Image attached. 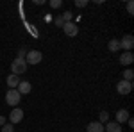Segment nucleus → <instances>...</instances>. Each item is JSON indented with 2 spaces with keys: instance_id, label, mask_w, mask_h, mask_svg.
I'll return each mask as SVG.
<instances>
[{
  "instance_id": "obj_7",
  "label": "nucleus",
  "mask_w": 134,
  "mask_h": 132,
  "mask_svg": "<svg viewBox=\"0 0 134 132\" xmlns=\"http://www.w3.org/2000/svg\"><path fill=\"white\" fill-rule=\"evenodd\" d=\"M21 120H23V111L21 109H18V107H14L13 111H11V114H9V123H20Z\"/></svg>"
},
{
  "instance_id": "obj_17",
  "label": "nucleus",
  "mask_w": 134,
  "mask_h": 132,
  "mask_svg": "<svg viewBox=\"0 0 134 132\" xmlns=\"http://www.w3.org/2000/svg\"><path fill=\"white\" fill-rule=\"evenodd\" d=\"M132 77H134V71H132V70H125V71H124V81L132 82Z\"/></svg>"
},
{
  "instance_id": "obj_18",
  "label": "nucleus",
  "mask_w": 134,
  "mask_h": 132,
  "mask_svg": "<svg viewBox=\"0 0 134 132\" xmlns=\"http://www.w3.org/2000/svg\"><path fill=\"white\" fill-rule=\"evenodd\" d=\"M127 13H129V16H132V14H134V2H132V0L127 2Z\"/></svg>"
},
{
  "instance_id": "obj_6",
  "label": "nucleus",
  "mask_w": 134,
  "mask_h": 132,
  "mask_svg": "<svg viewBox=\"0 0 134 132\" xmlns=\"http://www.w3.org/2000/svg\"><path fill=\"white\" fill-rule=\"evenodd\" d=\"M63 31L66 36H70V38H75L77 34H79V29H77V25L73 23V21H66L64 25H63Z\"/></svg>"
},
{
  "instance_id": "obj_16",
  "label": "nucleus",
  "mask_w": 134,
  "mask_h": 132,
  "mask_svg": "<svg viewBox=\"0 0 134 132\" xmlns=\"http://www.w3.org/2000/svg\"><path fill=\"white\" fill-rule=\"evenodd\" d=\"M2 132H14V125L5 122L4 125H2Z\"/></svg>"
},
{
  "instance_id": "obj_14",
  "label": "nucleus",
  "mask_w": 134,
  "mask_h": 132,
  "mask_svg": "<svg viewBox=\"0 0 134 132\" xmlns=\"http://www.w3.org/2000/svg\"><path fill=\"white\" fill-rule=\"evenodd\" d=\"M107 48H109V52H118V50H120V41H118V39H109Z\"/></svg>"
},
{
  "instance_id": "obj_12",
  "label": "nucleus",
  "mask_w": 134,
  "mask_h": 132,
  "mask_svg": "<svg viewBox=\"0 0 134 132\" xmlns=\"http://www.w3.org/2000/svg\"><path fill=\"white\" fill-rule=\"evenodd\" d=\"M127 120H129V111H127V109H120V111L116 112V123L122 125V123H125Z\"/></svg>"
},
{
  "instance_id": "obj_11",
  "label": "nucleus",
  "mask_w": 134,
  "mask_h": 132,
  "mask_svg": "<svg viewBox=\"0 0 134 132\" xmlns=\"http://www.w3.org/2000/svg\"><path fill=\"white\" fill-rule=\"evenodd\" d=\"M86 130L88 132H104V125L100 122H91V123H88Z\"/></svg>"
},
{
  "instance_id": "obj_1",
  "label": "nucleus",
  "mask_w": 134,
  "mask_h": 132,
  "mask_svg": "<svg viewBox=\"0 0 134 132\" xmlns=\"http://www.w3.org/2000/svg\"><path fill=\"white\" fill-rule=\"evenodd\" d=\"M11 71H13V75H18V77H20L21 73H25L27 71V62H25V59L16 57L14 61L11 62Z\"/></svg>"
},
{
  "instance_id": "obj_15",
  "label": "nucleus",
  "mask_w": 134,
  "mask_h": 132,
  "mask_svg": "<svg viewBox=\"0 0 134 132\" xmlns=\"http://www.w3.org/2000/svg\"><path fill=\"white\" fill-rule=\"evenodd\" d=\"M98 118H100L98 122L102 123V125H104V123H107V122H109V112H107V111H102L100 114H98Z\"/></svg>"
},
{
  "instance_id": "obj_24",
  "label": "nucleus",
  "mask_w": 134,
  "mask_h": 132,
  "mask_svg": "<svg viewBox=\"0 0 134 132\" xmlns=\"http://www.w3.org/2000/svg\"><path fill=\"white\" fill-rule=\"evenodd\" d=\"M4 123H5V118H4V116H0V127H2Z\"/></svg>"
},
{
  "instance_id": "obj_10",
  "label": "nucleus",
  "mask_w": 134,
  "mask_h": 132,
  "mask_svg": "<svg viewBox=\"0 0 134 132\" xmlns=\"http://www.w3.org/2000/svg\"><path fill=\"white\" fill-rule=\"evenodd\" d=\"M5 82H7V86H9V89H16L18 88V84H20V77L18 75H7V79H5Z\"/></svg>"
},
{
  "instance_id": "obj_5",
  "label": "nucleus",
  "mask_w": 134,
  "mask_h": 132,
  "mask_svg": "<svg viewBox=\"0 0 134 132\" xmlns=\"http://www.w3.org/2000/svg\"><path fill=\"white\" fill-rule=\"evenodd\" d=\"M120 41V48H124V50L127 52H131L132 50V47H134V38L131 36V34H125L122 39H118Z\"/></svg>"
},
{
  "instance_id": "obj_3",
  "label": "nucleus",
  "mask_w": 134,
  "mask_h": 132,
  "mask_svg": "<svg viewBox=\"0 0 134 132\" xmlns=\"http://www.w3.org/2000/svg\"><path fill=\"white\" fill-rule=\"evenodd\" d=\"M20 98H21V95L16 89H9V91L5 93V102L9 104V105H13V107H16L18 104H20Z\"/></svg>"
},
{
  "instance_id": "obj_4",
  "label": "nucleus",
  "mask_w": 134,
  "mask_h": 132,
  "mask_svg": "<svg viewBox=\"0 0 134 132\" xmlns=\"http://www.w3.org/2000/svg\"><path fill=\"white\" fill-rule=\"evenodd\" d=\"M116 91L120 93V95H129V93L132 91V82H129V81H122L116 84Z\"/></svg>"
},
{
  "instance_id": "obj_13",
  "label": "nucleus",
  "mask_w": 134,
  "mask_h": 132,
  "mask_svg": "<svg viewBox=\"0 0 134 132\" xmlns=\"http://www.w3.org/2000/svg\"><path fill=\"white\" fill-rule=\"evenodd\" d=\"M134 61V55L132 54H131V52H124V55H122V57H120V64H131V62Z\"/></svg>"
},
{
  "instance_id": "obj_2",
  "label": "nucleus",
  "mask_w": 134,
  "mask_h": 132,
  "mask_svg": "<svg viewBox=\"0 0 134 132\" xmlns=\"http://www.w3.org/2000/svg\"><path fill=\"white\" fill-rule=\"evenodd\" d=\"M41 59H43V54L40 50H29L27 55H25L27 64H38V62H41Z\"/></svg>"
},
{
  "instance_id": "obj_21",
  "label": "nucleus",
  "mask_w": 134,
  "mask_h": 132,
  "mask_svg": "<svg viewBox=\"0 0 134 132\" xmlns=\"http://www.w3.org/2000/svg\"><path fill=\"white\" fill-rule=\"evenodd\" d=\"M54 23H55L57 27H61V29H63V25H64V20H63V16H57V18L54 20Z\"/></svg>"
},
{
  "instance_id": "obj_23",
  "label": "nucleus",
  "mask_w": 134,
  "mask_h": 132,
  "mask_svg": "<svg viewBox=\"0 0 134 132\" xmlns=\"http://www.w3.org/2000/svg\"><path fill=\"white\" fill-rule=\"evenodd\" d=\"M75 5L77 7H86L88 5V0H75Z\"/></svg>"
},
{
  "instance_id": "obj_9",
  "label": "nucleus",
  "mask_w": 134,
  "mask_h": 132,
  "mask_svg": "<svg viewBox=\"0 0 134 132\" xmlns=\"http://www.w3.org/2000/svg\"><path fill=\"white\" fill-rule=\"evenodd\" d=\"M104 132H122V125L116 122H107L104 125Z\"/></svg>"
},
{
  "instance_id": "obj_22",
  "label": "nucleus",
  "mask_w": 134,
  "mask_h": 132,
  "mask_svg": "<svg viewBox=\"0 0 134 132\" xmlns=\"http://www.w3.org/2000/svg\"><path fill=\"white\" fill-rule=\"evenodd\" d=\"M27 48H25V47H23V48H20V52H18V57H20V59H25V55H27Z\"/></svg>"
},
{
  "instance_id": "obj_19",
  "label": "nucleus",
  "mask_w": 134,
  "mask_h": 132,
  "mask_svg": "<svg viewBox=\"0 0 134 132\" xmlns=\"http://www.w3.org/2000/svg\"><path fill=\"white\" fill-rule=\"evenodd\" d=\"M61 5H63L61 0H50V7H52V9H59Z\"/></svg>"
},
{
  "instance_id": "obj_8",
  "label": "nucleus",
  "mask_w": 134,
  "mask_h": 132,
  "mask_svg": "<svg viewBox=\"0 0 134 132\" xmlns=\"http://www.w3.org/2000/svg\"><path fill=\"white\" fill-rule=\"evenodd\" d=\"M32 86L29 81H20V84H18V88H16V91L20 93V95H27V93H31Z\"/></svg>"
},
{
  "instance_id": "obj_20",
  "label": "nucleus",
  "mask_w": 134,
  "mask_h": 132,
  "mask_svg": "<svg viewBox=\"0 0 134 132\" xmlns=\"http://www.w3.org/2000/svg\"><path fill=\"white\" fill-rule=\"evenodd\" d=\"M61 16H63V20H64V23H66V21H70V20H72V13H70V11H66V13H63Z\"/></svg>"
}]
</instances>
